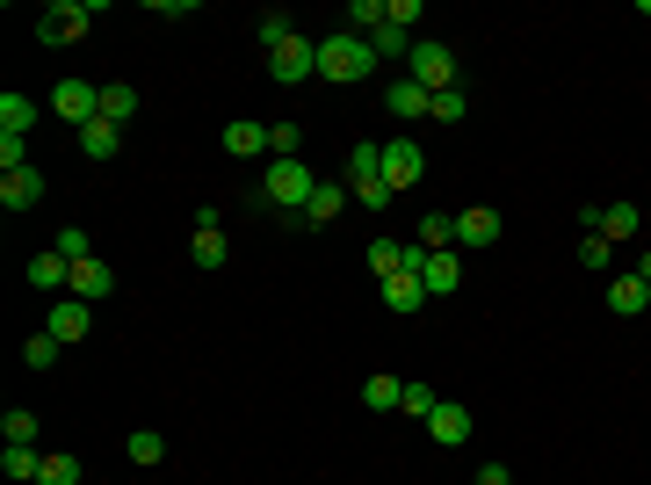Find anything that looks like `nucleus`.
<instances>
[{
	"label": "nucleus",
	"mask_w": 651,
	"mask_h": 485,
	"mask_svg": "<svg viewBox=\"0 0 651 485\" xmlns=\"http://www.w3.org/2000/svg\"><path fill=\"white\" fill-rule=\"evenodd\" d=\"M377 73V52H369V36H355V30H333V36H319V80H369Z\"/></svg>",
	"instance_id": "1"
},
{
	"label": "nucleus",
	"mask_w": 651,
	"mask_h": 485,
	"mask_svg": "<svg viewBox=\"0 0 651 485\" xmlns=\"http://www.w3.org/2000/svg\"><path fill=\"white\" fill-rule=\"evenodd\" d=\"M311 189H319V174H311L305 159H268V167H261V196H268L283 218H290V210H305Z\"/></svg>",
	"instance_id": "2"
},
{
	"label": "nucleus",
	"mask_w": 651,
	"mask_h": 485,
	"mask_svg": "<svg viewBox=\"0 0 651 485\" xmlns=\"http://www.w3.org/2000/svg\"><path fill=\"white\" fill-rule=\"evenodd\" d=\"M347 196H362V210L398 203V196H391V181H384V145H377V139H362L355 153H347Z\"/></svg>",
	"instance_id": "3"
},
{
	"label": "nucleus",
	"mask_w": 651,
	"mask_h": 485,
	"mask_svg": "<svg viewBox=\"0 0 651 485\" xmlns=\"http://www.w3.org/2000/svg\"><path fill=\"white\" fill-rule=\"evenodd\" d=\"M268 80H275V87H305V80H319V44H311V36H290V44H275V52H268Z\"/></svg>",
	"instance_id": "4"
},
{
	"label": "nucleus",
	"mask_w": 651,
	"mask_h": 485,
	"mask_svg": "<svg viewBox=\"0 0 651 485\" xmlns=\"http://www.w3.org/2000/svg\"><path fill=\"white\" fill-rule=\"evenodd\" d=\"M406 80H420L428 95H442V87H456V52L449 44H434V36H420L406 58Z\"/></svg>",
	"instance_id": "5"
},
{
	"label": "nucleus",
	"mask_w": 651,
	"mask_h": 485,
	"mask_svg": "<svg viewBox=\"0 0 651 485\" xmlns=\"http://www.w3.org/2000/svg\"><path fill=\"white\" fill-rule=\"evenodd\" d=\"M580 225H586V232H600L608 246H622V240H637L644 210H637V203H586V210H580Z\"/></svg>",
	"instance_id": "6"
},
{
	"label": "nucleus",
	"mask_w": 651,
	"mask_h": 485,
	"mask_svg": "<svg viewBox=\"0 0 651 485\" xmlns=\"http://www.w3.org/2000/svg\"><path fill=\"white\" fill-rule=\"evenodd\" d=\"M52 109L73 123V131H87V123L102 117V87H95V80H58L52 87Z\"/></svg>",
	"instance_id": "7"
},
{
	"label": "nucleus",
	"mask_w": 651,
	"mask_h": 485,
	"mask_svg": "<svg viewBox=\"0 0 651 485\" xmlns=\"http://www.w3.org/2000/svg\"><path fill=\"white\" fill-rule=\"evenodd\" d=\"M87 15H95V8H73V0H52V8L36 15V44H80V36H87Z\"/></svg>",
	"instance_id": "8"
},
{
	"label": "nucleus",
	"mask_w": 651,
	"mask_h": 485,
	"mask_svg": "<svg viewBox=\"0 0 651 485\" xmlns=\"http://www.w3.org/2000/svg\"><path fill=\"white\" fill-rule=\"evenodd\" d=\"M87 327H95V312H87L80 297H58L52 312H44V333H52L58 348H73V341H87Z\"/></svg>",
	"instance_id": "9"
},
{
	"label": "nucleus",
	"mask_w": 651,
	"mask_h": 485,
	"mask_svg": "<svg viewBox=\"0 0 651 485\" xmlns=\"http://www.w3.org/2000/svg\"><path fill=\"white\" fill-rule=\"evenodd\" d=\"M384 181H391V196H406L420 181V145L412 139H384Z\"/></svg>",
	"instance_id": "10"
},
{
	"label": "nucleus",
	"mask_w": 651,
	"mask_h": 485,
	"mask_svg": "<svg viewBox=\"0 0 651 485\" xmlns=\"http://www.w3.org/2000/svg\"><path fill=\"white\" fill-rule=\"evenodd\" d=\"M109 290H117V268H109L102 254H95V261H73V297H80V305H102Z\"/></svg>",
	"instance_id": "11"
},
{
	"label": "nucleus",
	"mask_w": 651,
	"mask_h": 485,
	"mask_svg": "<svg viewBox=\"0 0 651 485\" xmlns=\"http://www.w3.org/2000/svg\"><path fill=\"white\" fill-rule=\"evenodd\" d=\"M224 153L232 159H268V123H254V117L224 123Z\"/></svg>",
	"instance_id": "12"
},
{
	"label": "nucleus",
	"mask_w": 651,
	"mask_h": 485,
	"mask_svg": "<svg viewBox=\"0 0 651 485\" xmlns=\"http://www.w3.org/2000/svg\"><path fill=\"white\" fill-rule=\"evenodd\" d=\"M0 203H8V210H36V203H44V174H36V167L0 174Z\"/></svg>",
	"instance_id": "13"
},
{
	"label": "nucleus",
	"mask_w": 651,
	"mask_h": 485,
	"mask_svg": "<svg viewBox=\"0 0 651 485\" xmlns=\"http://www.w3.org/2000/svg\"><path fill=\"white\" fill-rule=\"evenodd\" d=\"M362 254H369V276H377V283H391V276H412V246H398V240H369Z\"/></svg>",
	"instance_id": "14"
},
{
	"label": "nucleus",
	"mask_w": 651,
	"mask_h": 485,
	"mask_svg": "<svg viewBox=\"0 0 651 485\" xmlns=\"http://www.w3.org/2000/svg\"><path fill=\"white\" fill-rule=\"evenodd\" d=\"M608 312H622V319L651 312V283L644 276H608Z\"/></svg>",
	"instance_id": "15"
},
{
	"label": "nucleus",
	"mask_w": 651,
	"mask_h": 485,
	"mask_svg": "<svg viewBox=\"0 0 651 485\" xmlns=\"http://www.w3.org/2000/svg\"><path fill=\"white\" fill-rule=\"evenodd\" d=\"M428 102H434V95H428V87H420V80H391V87H384V109H391L398 123L428 117Z\"/></svg>",
	"instance_id": "16"
},
{
	"label": "nucleus",
	"mask_w": 651,
	"mask_h": 485,
	"mask_svg": "<svg viewBox=\"0 0 651 485\" xmlns=\"http://www.w3.org/2000/svg\"><path fill=\"white\" fill-rule=\"evenodd\" d=\"M347 203H355V196H347V181H319V189H311V203H305V225H333Z\"/></svg>",
	"instance_id": "17"
},
{
	"label": "nucleus",
	"mask_w": 651,
	"mask_h": 485,
	"mask_svg": "<svg viewBox=\"0 0 651 485\" xmlns=\"http://www.w3.org/2000/svg\"><path fill=\"white\" fill-rule=\"evenodd\" d=\"M499 240V210H463V218H456V246H471V254H478V246H493Z\"/></svg>",
	"instance_id": "18"
},
{
	"label": "nucleus",
	"mask_w": 651,
	"mask_h": 485,
	"mask_svg": "<svg viewBox=\"0 0 651 485\" xmlns=\"http://www.w3.org/2000/svg\"><path fill=\"white\" fill-rule=\"evenodd\" d=\"M428 434L442 442V450H463V442H471V414L442 399V406H434V420H428Z\"/></svg>",
	"instance_id": "19"
},
{
	"label": "nucleus",
	"mask_w": 651,
	"mask_h": 485,
	"mask_svg": "<svg viewBox=\"0 0 651 485\" xmlns=\"http://www.w3.org/2000/svg\"><path fill=\"white\" fill-rule=\"evenodd\" d=\"M0 471L15 485H36L44 478V450H36V442H8V450H0Z\"/></svg>",
	"instance_id": "20"
},
{
	"label": "nucleus",
	"mask_w": 651,
	"mask_h": 485,
	"mask_svg": "<svg viewBox=\"0 0 651 485\" xmlns=\"http://www.w3.org/2000/svg\"><path fill=\"white\" fill-rule=\"evenodd\" d=\"M30 123H36V102L22 87H8V95H0V139H30Z\"/></svg>",
	"instance_id": "21"
},
{
	"label": "nucleus",
	"mask_w": 651,
	"mask_h": 485,
	"mask_svg": "<svg viewBox=\"0 0 651 485\" xmlns=\"http://www.w3.org/2000/svg\"><path fill=\"white\" fill-rule=\"evenodd\" d=\"M73 139H80V153H87V159H117V145H123V123L95 117L87 131H73Z\"/></svg>",
	"instance_id": "22"
},
{
	"label": "nucleus",
	"mask_w": 651,
	"mask_h": 485,
	"mask_svg": "<svg viewBox=\"0 0 651 485\" xmlns=\"http://www.w3.org/2000/svg\"><path fill=\"white\" fill-rule=\"evenodd\" d=\"M420 283H428V297H449L463 283V261L456 254H428V261H420Z\"/></svg>",
	"instance_id": "23"
},
{
	"label": "nucleus",
	"mask_w": 651,
	"mask_h": 485,
	"mask_svg": "<svg viewBox=\"0 0 651 485\" xmlns=\"http://www.w3.org/2000/svg\"><path fill=\"white\" fill-rule=\"evenodd\" d=\"M224 254H232V246H224V225H196V240H189L196 268H224Z\"/></svg>",
	"instance_id": "24"
},
{
	"label": "nucleus",
	"mask_w": 651,
	"mask_h": 485,
	"mask_svg": "<svg viewBox=\"0 0 651 485\" xmlns=\"http://www.w3.org/2000/svg\"><path fill=\"white\" fill-rule=\"evenodd\" d=\"M30 283H36V290H73V261L66 254H36L30 261Z\"/></svg>",
	"instance_id": "25"
},
{
	"label": "nucleus",
	"mask_w": 651,
	"mask_h": 485,
	"mask_svg": "<svg viewBox=\"0 0 651 485\" xmlns=\"http://www.w3.org/2000/svg\"><path fill=\"white\" fill-rule=\"evenodd\" d=\"M412 246L449 254V246H456V218H449V210H428V218H420V240H412Z\"/></svg>",
	"instance_id": "26"
},
{
	"label": "nucleus",
	"mask_w": 651,
	"mask_h": 485,
	"mask_svg": "<svg viewBox=\"0 0 651 485\" xmlns=\"http://www.w3.org/2000/svg\"><path fill=\"white\" fill-rule=\"evenodd\" d=\"M102 117L131 131V117H137V87H131V80H109V87H102Z\"/></svg>",
	"instance_id": "27"
},
{
	"label": "nucleus",
	"mask_w": 651,
	"mask_h": 485,
	"mask_svg": "<svg viewBox=\"0 0 651 485\" xmlns=\"http://www.w3.org/2000/svg\"><path fill=\"white\" fill-rule=\"evenodd\" d=\"M123 450H131V464H159V456H167V434H159V428H131V434H123Z\"/></svg>",
	"instance_id": "28"
},
{
	"label": "nucleus",
	"mask_w": 651,
	"mask_h": 485,
	"mask_svg": "<svg viewBox=\"0 0 651 485\" xmlns=\"http://www.w3.org/2000/svg\"><path fill=\"white\" fill-rule=\"evenodd\" d=\"M268 159H305V123H268Z\"/></svg>",
	"instance_id": "29"
},
{
	"label": "nucleus",
	"mask_w": 651,
	"mask_h": 485,
	"mask_svg": "<svg viewBox=\"0 0 651 485\" xmlns=\"http://www.w3.org/2000/svg\"><path fill=\"white\" fill-rule=\"evenodd\" d=\"M420 297H428V283H420V276H391V283H384V305H391V312H420Z\"/></svg>",
	"instance_id": "30"
},
{
	"label": "nucleus",
	"mask_w": 651,
	"mask_h": 485,
	"mask_svg": "<svg viewBox=\"0 0 651 485\" xmlns=\"http://www.w3.org/2000/svg\"><path fill=\"white\" fill-rule=\"evenodd\" d=\"M580 268H586V276H608V268H616V246L600 240V232H586V240H580Z\"/></svg>",
	"instance_id": "31"
},
{
	"label": "nucleus",
	"mask_w": 651,
	"mask_h": 485,
	"mask_svg": "<svg viewBox=\"0 0 651 485\" xmlns=\"http://www.w3.org/2000/svg\"><path fill=\"white\" fill-rule=\"evenodd\" d=\"M434 406H442V399H434L428 384H406V392H398V414H412V420H420V428H428V420H434Z\"/></svg>",
	"instance_id": "32"
},
{
	"label": "nucleus",
	"mask_w": 651,
	"mask_h": 485,
	"mask_svg": "<svg viewBox=\"0 0 651 485\" xmlns=\"http://www.w3.org/2000/svg\"><path fill=\"white\" fill-rule=\"evenodd\" d=\"M398 392H406L398 377H369V384H362V406H369V414H391V406H398Z\"/></svg>",
	"instance_id": "33"
},
{
	"label": "nucleus",
	"mask_w": 651,
	"mask_h": 485,
	"mask_svg": "<svg viewBox=\"0 0 651 485\" xmlns=\"http://www.w3.org/2000/svg\"><path fill=\"white\" fill-rule=\"evenodd\" d=\"M412 44H420V36H406V30H398V22H384V30L369 36V52H377V58H398V52L412 58Z\"/></svg>",
	"instance_id": "34"
},
{
	"label": "nucleus",
	"mask_w": 651,
	"mask_h": 485,
	"mask_svg": "<svg viewBox=\"0 0 651 485\" xmlns=\"http://www.w3.org/2000/svg\"><path fill=\"white\" fill-rule=\"evenodd\" d=\"M58 355H66V348H58L52 333H30V341H22V363H30V370H52Z\"/></svg>",
	"instance_id": "35"
},
{
	"label": "nucleus",
	"mask_w": 651,
	"mask_h": 485,
	"mask_svg": "<svg viewBox=\"0 0 651 485\" xmlns=\"http://www.w3.org/2000/svg\"><path fill=\"white\" fill-rule=\"evenodd\" d=\"M347 22H355V36H362V30L377 36L384 22H391V8H384V0H355V8H347Z\"/></svg>",
	"instance_id": "36"
},
{
	"label": "nucleus",
	"mask_w": 651,
	"mask_h": 485,
	"mask_svg": "<svg viewBox=\"0 0 651 485\" xmlns=\"http://www.w3.org/2000/svg\"><path fill=\"white\" fill-rule=\"evenodd\" d=\"M290 36H297L290 8H268V15H261V44H268V52H275V44H290Z\"/></svg>",
	"instance_id": "37"
},
{
	"label": "nucleus",
	"mask_w": 651,
	"mask_h": 485,
	"mask_svg": "<svg viewBox=\"0 0 651 485\" xmlns=\"http://www.w3.org/2000/svg\"><path fill=\"white\" fill-rule=\"evenodd\" d=\"M52 254H66V261H95V240H87L80 225H66V232L52 240Z\"/></svg>",
	"instance_id": "38"
},
{
	"label": "nucleus",
	"mask_w": 651,
	"mask_h": 485,
	"mask_svg": "<svg viewBox=\"0 0 651 485\" xmlns=\"http://www.w3.org/2000/svg\"><path fill=\"white\" fill-rule=\"evenodd\" d=\"M0 434H8V442H36V414L8 406V414H0Z\"/></svg>",
	"instance_id": "39"
},
{
	"label": "nucleus",
	"mask_w": 651,
	"mask_h": 485,
	"mask_svg": "<svg viewBox=\"0 0 651 485\" xmlns=\"http://www.w3.org/2000/svg\"><path fill=\"white\" fill-rule=\"evenodd\" d=\"M428 117L434 123H463V87H442V95L428 102Z\"/></svg>",
	"instance_id": "40"
},
{
	"label": "nucleus",
	"mask_w": 651,
	"mask_h": 485,
	"mask_svg": "<svg viewBox=\"0 0 651 485\" xmlns=\"http://www.w3.org/2000/svg\"><path fill=\"white\" fill-rule=\"evenodd\" d=\"M36 485H80V464L73 456H44V478Z\"/></svg>",
	"instance_id": "41"
},
{
	"label": "nucleus",
	"mask_w": 651,
	"mask_h": 485,
	"mask_svg": "<svg viewBox=\"0 0 651 485\" xmlns=\"http://www.w3.org/2000/svg\"><path fill=\"white\" fill-rule=\"evenodd\" d=\"M391 22L412 36V22H420V0H391Z\"/></svg>",
	"instance_id": "42"
},
{
	"label": "nucleus",
	"mask_w": 651,
	"mask_h": 485,
	"mask_svg": "<svg viewBox=\"0 0 651 485\" xmlns=\"http://www.w3.org/2000/svg\"><path fill=\"white\" fill-rule=\"evenodd\" d=\"M478 485H515V471H507V464H485V471H478Z\"/></svg>",
	"instance_id": "43"
},
{
	"label": "nucleus",
	"mask_w": 651,
	"mask_h": 485,
	"mask_svg": "<svg viewBox=\"0 0 651 485\" xmlns=\"http://www.w3.org/2000/svg\"><path fill=\"white\" fill-rule=\"evenodd\" d=\"M630 276H644V283H651V254H637V268H630Z\"/></svg>",
	"instance_id": "44"
}]
</instances>
